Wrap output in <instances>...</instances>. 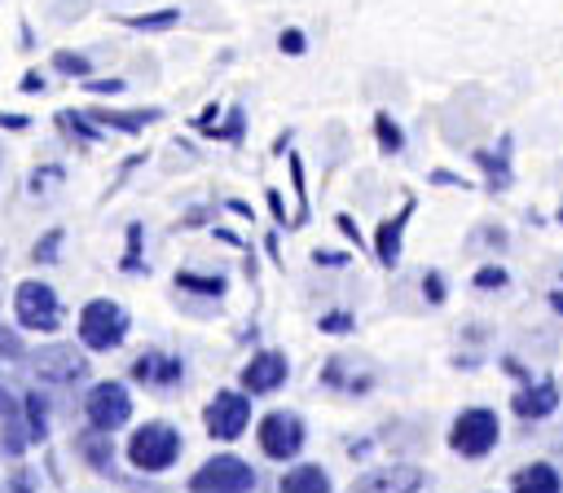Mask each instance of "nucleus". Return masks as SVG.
Instances as JSON below:
<instances>
[{"label": "nucleus", "instance_id": "1", "mask_svg": "<svg viewBox=\"0 0 563 493\" xmlns=\"http://www.w3.org/2000/svg\"><path fill=\"white\" fill-rule=\"evenodd\" d=\"M180 449H185L180 431H176L172 423L154 418V423H141V427L132 431V440H128V462H132L141 475H163V471L176 467Z\"/></svg>", "mask_w": 563, "mask_h": 493}, {"label": "nucleus", "instance_id": "2", "mask_svg": "<svg viewBox=\"0 0 563 493\" xmlns=\"http://www.w3.org/2000/svg\"><path fill=\"white\" fill-rule=\"evenodd\" d=\"M497 440H501V423H497V409H488V405L462 409L453 418V427H449V449L457 458H466V462L488 458L497 449Z\"/></svg>", "mask_w": 563, "mask_h": 493}, {"label": "nucleus", "instance_id": "3", "mask_svg": "<svg viewBox=\"0 0 563 493\" xmlns=\"http://www.w3.org/2000/svg\"><path fill=\"white\" fill-rule=\"evenodd\" d=\"M128 326H132V317H128V308L114 304V299H88V304L79 308V339H84V348H92V352L119 348V343L128 339Z\"/></svg>", "mask_w": 563, "mask_h": 493}, {"label": "nucleus", "instance_id": "4", "mask_svg": "<svg viewBox=\"0 0 563 493\" xmlns=\"http://www.w3.org/2000/svg\"><path fill=\"white\" fill-rule=\"evenodd\" d=\"M255 484H260V475L238 453H216V458H207L189 475V489L194 493H255Z\"/></svg>", "mask_w": 563, "mask_h": 493}, {"label": "nucleus", "instance_id": "5", "mask_svg": "<svg viewBox=\"0 0 563 493\" xmlns=\"http://www.w3.org/2000/svg\"><path fill=\"white\" fill-rule=\"evenodd\" d=\"M13 317L22 330H40V335H53L62 326V304H57V291L48 282H22L18 295H13Z\"/></svg>", "mask_w": 563, "mask_h": 493}, {"label": "nucleus", "instance_id": "6", "mask_svg": "<svg viewBox=\"0 0 563 493\" xmlns=\"http://www.w3.org/2000/svg\"><path fill=\"white\" fill-rule=\"evenodd\" d=\"M255 440H260L264 458L290 462V458H299V449H303V418L290 414V409H268V414L255 423Z\"/></svg>", "mask_w": 563, "mask_h": 493}, {"label": "nucleus", "instance_id": "7", "mask_svg": "<svg viewBox=\"0 0 563 493\" xmlns=\"http://www.w3.org/2000/svg\"><path fill=\"white\" fill-rule=\"evenodd\" d=\"M84 414H88V423H92L97 431H110V436H114L119 427L132 423V396H128V387L114 383V379L92 383V387H88V401H84Z\"/></svg>", "mask_w": 563, "mask_h": 493}, {"label": "nucleus", "instance_id": "8", "mask_svg": "<svg viewBox=\"0 0 563 493\" xmlns=\"http://www.w3.org/2000/svg\"><path fill=\"white\" fill-rule=\"evenodd\" d=\"M251 423V392H216L202 409V427L211 440H238Z\"/></svg>", "mask_w": 563, "mask_h": 493}, {"label": "nucleus", "instance_id": "9", "mask_svg": "<svg viewBox=\"0 0 563 493\" xmlns=\"http://www.w3.org/2000/svg\"><path fill=\"white\" fill-rule=\"evenodd\" d=\"M427 489V471L413 462H391V467H374L361 480H352L347 493H422Z\"/></svg>", "mask_w": 563, "mask_h": 493}, {"label": "nucleus", "instance_id": "10", "mask_svg": "<svg viewBox=\"0 0 563 493\" xmlns=\"http://www.w3.org/2000/svg\"><path fill=\"white\" fill-rule=\"evenodd\" d=\"M286 379H290V361H286V352H277V348H260V352L242 365V392H251V396H268V392H277Z\"/></svg>", "mask_w": 563, "mask_h": 493}, {"label": "nucleus", "instance_id": "11", "mask_svg": "<svg viewBox=\"0 0 563 493\" xmlns=\"http://www.w3.org/2000/svg\"><path fill=\"white\" fill-rule=\"evenodd\" d=\"M132 379L150 392H172L180 379H185V361L172 357V352H158V348H145L136 361H132Z\"/></svg>", "mask_w": 563, "mask_h": 493}, {"label": "nucleus", "instance_id": "12", "mask_svg": "<svg viewBox=\"0 0 563 493\" xmlns=\"http://www.w3.org/2000/svg\"><path fill=\"white\" fill-rule=\"evenodd\" d=\"M35 374H40L44 383H75V379L88 374V361H84L70 343H53V348H40Z\"/></svg>", "mask_w": 563, "mask_h": 493}, {"label": "nucleus", "instance_id": "13", "mask_svg": "<svg viewBox=\"0 0 563 493\" xmlns=\"http://www.w3.org/2000/svg\"><path fill=\"white\" fill-rule=\"evenodd\" d=\"M510 409H515V418H523V423H541V418H550V414L559 409V383H554V379L523 383V387L510 396Z\"/></svg>", "mask_w": 563, "mask_h": 493}, {"label": "nucleus", "instance_id": "14", "mask_svg": "<svg viewBox=\"0 0 563 493\" xmlns=\"http://www.w3.org/2000/svg\"><path fill=\"white\" fill-rule=\"evenodd\" d=\"M409 216H413V198H405V207L378 224V233H374V255H378L383 269H396V264H400V242H405Z\"/></svg>", "mask_w": 563, "mask_h": 493}, {"label": "nucleus", "instance_id": "15", "mask_svg": "<svg viewBox=\"0 0 563 493\" xmlns=\"http://www.w3.org/2000/svg\"><path fill=\"white\" fill-rule=\"evenodd\" d=\"M510 493H563V475L550 462H528L510 475Z\"/></svg>", "mask_w": 563, "mask_h": 493}, {"label": "nucleus", "instance_id": "16", "mask_svg": "<svg viewBox=\"0 0 563 493\" xmlns=\"http://www.w3.org/2000/svg\"><path fill=\"white\" fill-rule=\"evenodd\" d=\"M277 493H334V484H330L325 467H317V462H299V467H290V471L282 475Z\"/></svg>", "mask_w": 563, "mask_h": 493}, {"label": "nucleus", "instance_id": "17", "mask_svg": "<svg viewBox=\"0 0 563 493\" xmlns=\"http://www.w3.org/2000/svg\"><path fill=\"white\" fill-rule=\"evenodd\" d=\"M475 163L484 167L493 194H497V189H510V180H515V172H510V136H501L497 150H475Z\"/></svg>", "mask_w": 563, "mask_h": 493}, {"label": "nucleus", "instance_id": "18", "mask_svg": "<svg viewBox=\"0 0 563 493\" xmlns=\"http://www.w3.org/2000/svg\"><path fill=\"white\" fill-rule=\"evenodd\" d=\"M321 387H339L347 396H365L374 387V374H347V361L343 357H330L321 365Z\"/></svg>", "mask_w": 563, "mask_h": 493}, {"label": "nucleus", "instance_id": "19", "mask_svg": "<svg viewBox=\"0 0 563 493\" xmlns=\"http://www.w3.org/2000/svg\"><path fill=\"white\" fill-rule=\"evenodd\" d=\"M79 453H84V462L97 471V475H110L114 471V445H110V431H97V427H88L79 440Z\"/></svg>", "mask_w": 563, "mask_h": 493}, {"label": "nucleus", "instance_id": "20", "mask_svg": "<svg viewBox=\"0 0 563 493\" xmlns=\"http://www.w3.org/2000/svg\"><path fill=\"white\" fill-rule=\"evenodd\" d=\"M26 423L18 418V405H13V396L9 392H0V445H4V453H22L26 449Z\"/></svg>", "mask_w": 563, "mask_h": 493}, {"label": "nucleus", "instance_id": "21", "mask_svg": "<svg viewBox=\"0 0 563 493\" xmlns=\"http://www.w3.org/2000/svg\"><path fill=\"white\" fill-rule=\"evenodd\" d=\"M163 110H92V119L97 123H110V128H119V132H141L145 123H154Z\"/></svg>", "mask_w": 563, "mask_h": 493}, {"label": "nucleus", "instance_id": "22", "mask_svg": "<svg viewBox=\"0 0 563 493\" xmlns=\"http://www.w3.org/2000/svg\"><path fill=\"white\" fill-rule=\"evenodd\" d=\"M176 291H189V295H207V299H220L224 291H229V282L216 273H189V269H180L176 273Z\"/></svg>", "mask_w": 563, "mask_h": 493}, {"label": "nucleus", "instance_id": "23", "mask_svg": "<svg viewBox=\"0 0 563 493\" xmlns=\"http://www.w3.org/2000/svg\"><path fill=\"white\" fill-rule=\"evenodd\" d=\"M374 136H378V150H383V154H400V150H405V132H400V123H396L387 110L374 114Z\"/></svg>", "mask_w": 563, "mask_h": 493}, {"label": "nucleus", "instance_id": "24", "mask_svg": "<svg viewBox=\"0 0 563 493\" xmlns=\"http://www.w3.org/2000/svg\"><path fill=\"white\" fill-rule=\"evenodd\" d=\"M26 436L48 440V401L40 392H26Z\"/></svg>", "mask_w": 563, "mask_h": 493}, {"label": "nucleus", "instance_id": "25", "mask_svg": "<svg viewBox=\"0 0 563 493\" xmlns=\"http://www.w3.org/2000/svg\"><path fill=\"white\" fill-rule=\"evenodd\" d=\"M132 31H167V26H176L180 22V9H158V13H132V18H123Z\"/></svg>", "mask_w": 563, "mask_h": 493}, {"label": "nucleus", "instance_id": "26", "mask_svg": "<svg viewBox=\"0 0 563 493\" xmlns=\"http://www.w3.org/2000/svg\"><path fill=\"white\" fill-rule=\"evenodd\" d=\"M53 70H62V75H70V79H88V75H92V62H88L84 53L57 48V53H53Z\"/></svg>", "mask_w": 563, "mask_h": 493}, {"label": "nucleus", "instance_id": "27", "mask_svg": "<svg viewBox=\"0 0 563 493\" xmlns=\"http://www.w3.org/2000/svg\"><path fill=\"white\" fill-rule=\"evenodd\" d=\"M475 291H506V282H510V273L501 269V264H484V269H475Z\"/></svg>", "mask_w": 563, "mask_h": 493}, {"label": "nucleus", "instance_id": "28", "mask_svg": "<svg viewBox=\"0 0 563 493\" xmlns=\"http://www.w3.org/2000/svg\"><path fill=\"white\" fill-rule=\"evenodd\" d=\"M317 330H321V335H352V330H356V317L339 308V313H325V317H317Z\"/></svg>", "mask_w": 563, "mask_h": 493}, {"label": "nucleus", "instance_id": "29", "mask_svg": "<svg viewBox=\"0 0 563 493\" xmlns=\"http://www.w3.org/2000/svg\"><path fill=\"white\" fill-rule=\"evenodd\" d=\"M207 132H211L216 141H238V136H242V110L233 106V110H229V123H211Z\"/></svg>", "mask_w": 563, "mask_h": 493}, {"label": "nucleus", "instance_id": "30", "mask_svg": "<svg viewBox=\"0 0 563 493\" xmlns=\"http://www.w3.org/2000/svg\"><path fill=\"white\" fill-rule=\"evenodd\" d=\"M57 246H62V229H48V233L35 242V260H40V264H53V260H57Z\"/></svg>", "mask_w": 563, "mask_h": 493}, {"label": "nucleus", "instance_id": "31", "mask_svg": "<svg viewBox=\"0 0 563 493\" xmlns=\"http://www.w3.org/2000/svg\"><path fill=\"white\" fill-rule=\"evenodd\" d=\"M422 295H427V304H444V273L440 269H431V273H422Z\"/></svg>", "mask_w": 563, "mask_h": 493}, {"label": "nucleus", "instance_id": "32", "mask_svg": "<svg viewBox=\"0 0 563 493\" xmlns=\"http://www.w3.org/2000/svg\"><path fill=\"white\" fill-rule=\"evenodd\" d=\"M22 339H18V330H9V326H0V357L4 361H22Z\"/></svg>", "mask_w": 563, "mask_h": 493}, {"label": "nucleus", "instance_id": "33", "mask_svg": "<svg viewBox=\"0 0 563 493\" xmlns=\"http://www.w3.org/2000/svg\"><path fill=\"white\" fill-rule=\"evenodd\" d=\"M277 48H282V53H290V57H299V53L308 48V40H303V31H299V26H290V31H282V35H277Z\"/></svg>", "mask_w": 563, "mask_h": 493}, {"label": "nucleus", "instance_id": "34", "mask_svg": "<svg viewBox=\"0 0 563 493\" xmlns=\"http://www.w3.org/2000/svg\"><path fill=\"white\" fill-rule=\"evenodd\" d=\"M136 251H141V224H132V229H128V260H123V269H128V273H141V269H145Z\"/></svg>", "mask_w": 563, "mask_h": 493}, {"label": "nucleus", "instance_id": "35", "mask_svg": "<svg viewBox=\"0 0 563 493\" xmlns=\"http://www.w3.org/2000/svg\"><path fill=\"white\" fill-rule=\"evenodd\" d=\"M62 123H66V128H75V132H79V136H84V141H97V136H101V132H97V128H92V123H84V119H79V114H70V110H66V114H62Z\"/></svg>", "mask_w": 563, "mask_h": 493}, {"label": "nucleus", "instance_id": "36", "mask_svg": "<svg viewBox=\"0 0 563 493\" xmlns=\"http://www.w3.org/2000/svg\"><path fill=\"white\" fill-rule=\"evenodd\" d=\"M88 92H123V79H84Z\"/></svg>", "mask_w": 563, "mask_h": 493}, {"label": "nucleus", "instance_id": "37", "mask_svg": "<svg viewBox=\"0 0 563 493\" xmlns=\"http://www.w3.org/2000/svg\"><path fill=\"white\" fill-rule=\"evenodd\" d=\"M334 224H339V229H343V233H347V238L361 246V229H356V220H352V216H334Z\"/></svg>", "mask_w": 563, "mask_h": 493}, {"label": "nucleus", "instance_id": "38", "mask_svg": "<svg viewBox=\"0 0 563 493\" xmlns=\"http://www.w3.org/2000/svg\"><path fill=\"white\" fill-rule=\"evenodd\" d=\"M268 207H273L277 224H290V220H286V207H282V194H277V189H268Z\"/></svg>", "mask_w": 563, "mask_h": 493}, {"label": "nucleus", "instance_id": "39", "mask_svg": "<svg viewBox=\"0 0 563 493\" xmlns=\"http://www.w3.org/2000/svg\"><path fill=\"white\" fill-rule=\"evenodd\" d=\"M312 260L317 264H347V255H339V251H312Z\"/></svg>", "mask_w": 563, "mask_h": 493}, {"label": "nucleus", "instance_id": "40", "mask_svg": "<svg viewBox=\"0 0 563 493\" xmlns=\"http://www.w3.org/2000/svg\"><path fill=\"white\" fill-rule=\"evenodd\" d=\"M431 180H435V185H466L462 176H453V172H444V167H440V172H431Z\"/></svg>", "mask_w": 563, "mask_h": 493}, {"label": "nucleus", "instance_id": "41", "mask_svg": "<svg viewBox=\"0 0 563 493\" xmlns=\"http://www.w3.org/2000/svg\"><path fill=\"white\" fill-rule=\"evenodd\" d=\"M40 88H44V79H40V75H26V79H22V92H40Z\"/></svg>", "mask_w": 563, "mask_h": 493}, {"label": "nucleus", "instance_id": "42", "mask_svg": "<svg viewBox=\"0 0 563 493\" xmlns=\"http://www.w3.org/2000/svg\"><path fill=\"white\" fill-rule=\"evenodd\" d=\"M9 493H31V480H26V475H13V484H9Z\"/></svg>", "mask_w": 563, "mask_h": 493}, {"label": "nucleus", "instance_id": "43", "mask_svg": "<svg viewBox=\"0 0 563 493\" xmlns=\"http://www.w3.org/2000/svg\"><path fill=\"white\" fill-rule=\"evenodd\" d=\"M550 308L563 317V286H559V291H550Z\"/></svg>", "mask_w": 563, "mask_h": 493}, {"label": "nucleus", "instance_id": "44", "mask_svg": "<svg viewBox=\"0 0 563 493\" xmlns=\"http://www.w3.org/2000/svg\"><path fill=\"white\" fill-rule=\"evenodd\" d=\"M559 224H563V211H559Z\"/></svg>", "mask_w": 563, "mask_h": 493}, {"label": "nucleus", "instance_id": "45", "mask_svg": "<svg viewBox=\"0 0 563 493\" xmlns=\"http://www.w3.org/2000/svg\"><path fill=\"white\" fill-rule=\"evenodd\" d=\"M559 282H563V277H559Z\"/></svg>", "mask_w": 563, "mask_h": 493}]
</instances>
